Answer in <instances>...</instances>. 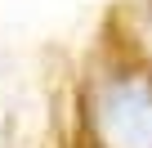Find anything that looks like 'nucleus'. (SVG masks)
<instances>
[{
	"label": "nucleus",
	"mask_w": 152,
	"mask_h": 148,
	"mask_svg": "<svg viewBox=\"0 0 152 148\" xmlns=\"http://www.w3.org/2000/svg\"><path fill=\"white\" fill-rule=\"evenodd\" d=\"M81 130L85 148H152V63L130 54H112L90 72L81 94Z\"/></svg>",
	"instance_id": "f257e3e1"
},
{
	"label": "nucleus",
	"mask_w": 152,
	"mask_h": 148,
	"mask_svg": "<svg viewBox=\"0 0 152 148\" xmlns=\"http://www.w3.org/2000/svg\"><path fill=\"white\" fill-rule=\"evenodd\" d=\"M125 27H130L125 49L152 63V0H130L125 5Z\"/></svg>",
	"instance_id": "f03ea898"
}]
</instances>
